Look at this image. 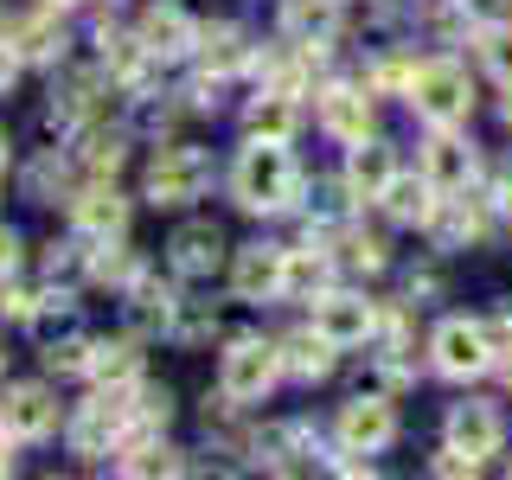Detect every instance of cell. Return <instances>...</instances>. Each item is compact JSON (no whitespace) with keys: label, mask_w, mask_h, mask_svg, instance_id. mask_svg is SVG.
<instances>
[{"label":"cell","mask_w":512,"mask_h":480,"mask_svg":"<svg viewBox=\"0 0 512 480\" xmlns=\"http://www.w3.org/2000/svg\"><path fill=\"white\" fill-rule=\"evenodd\" d=\"M231 199H237V212H250V218H282L308 199V173L288 154V141L244 135V148L231 160Z\"/></svg>","instance_id":"cell-1"},{"label":"cell","mask_w":512,"mask_h":480,"mask_svg":"<svg viewBox=\"0 0 512 480\" xmlns=\"http://www.w3.org/2000/svg\"><path fill=\"white\" fill-rule=\"evenodd\" d=\"M474 103H480L474 71L455 52L416 58V71H410V84H404V109L423 128H468L474 122Z\"/></svg>","instance_id":"cell-2"},{"label":"cell","mask_w":512,"mask_h":480,"mask_svg":"<svg viewBox=\"0 0 512 480\" xmlns=\"http://www.w3.org/2000/svg\"><path fill=\"white\" fill-rule=\"evenodd\" d=\"M493 365H500V340H493L487 314H442L429 327V372L436 378L468 391V384L493 378Z\"/></svg>","instance_id":"cell-3"},{"label":"cell","mask_w":512,"mask_h":480,"mask_svg":"<svg viewBox=\"0 0 512 480\" xmlns=\"http://www.w3.org/2000/svg\"><path fill=\"white\" fill-rule=\"evenodd\" d=\"M288 372H282V340H263V333H237L231 346L218 352V397L231 410H250L276 391Z\"/></svg>","instance_id":"cell-4"},{"label":"cell","mask_w":512,"mask_h":480,"mask_svg":"<svg viewBox=\"0 0 512 480\" xmlns=\"http://www.w3.org/2000/svg\"><path fill=\"white\" fill-rule=\"evenodd\" d=\"M308 327L314 333H327L340 352H359V346H372L378 340V327H384V301H372L365 288H340L333 282L320 301H308Z\"/></svg>","instance_id":"cell-5"},{"label":"cell","mask_w":512,"mask_h":480,"mask_svg":"<svg viewBox=\"0 0 512 480\" xmlns=\"http://www.w3.org/2000/svg\"><path fill=\"white\" fill-rule=\"evenodd\" d=\"M397 397L384 391H352L340 410H333V448H346V455H384V448L397 442Z\"/></svg>","instance_id":"cell-6"},{"label":"cell","mask_w":512,"mask_h":480,"mask_svg":"<svg viewBox=\"0 0 512 480\" xmlns=\"http://www.w3.org/2000/svg\"><path fill=\"white\" fill-rule=\"evenodd\" d=\"M372 84L365 77H333V84L314 90V122L327 141H340V148H352V141L378 135V103H372Z\"/></svg>","instance_id":"cell-7"},{"label":"cell","mask_w":512,"mask_h":480,"mask_svg":"<svg viewBox=\"0 0 512 480\" xmlns=\"http://www.w3.org/2000/svg\"><path fill=\"white\" fill-rule=\"evenodd\" d=\"M416 167L429 173V186L442 192V199H455V192H474L487 180V167H480V148L468 128H429L423 148H416Z\"/></svg>","instance_id":"cell-8"},{"label":"cell","mask_w":512,"mask_h":480,"mask_svg":"<svg viewBox=\"0 0 512 480\" xmlns=\"http://www.w3.org/2000/svg\"><path fill=\"white\" fill-rule=\"evenodd\" d=\"M205 186H212V154L192 148V141H167L148 160V205H160V212H180Z\"/></svg>","instance_id":"cell-9"},{"label":"cell","mask_w":512,"mask_h":480,"mask_svg":"<svg viewBox=\"0 0 512 480\" xmlns=\"http://www.w3.org/2000/svg\"><path fill=\"white\" fill-rule=\"evenodd\" d=\"M442 442L468 448L474 461L506 455V442H512L506 404H500V397H455V404H448V416H442Z\"/></svg>","instance_id":"cell-10"},{"label":"cell","mask_w":512,"mask_h":480,"mask_svg":"<svg viewBox=\"0 0 512 480\" xmlns=\"http://www.w3.org/2000/svg\"><path fill=\"white\" fill-rule=\"evenodd\" d=\"M167 263H173V276H186V282H212L218 269H231V244H224V231L212 218H192L167 237Z\"/></svg>","instance_id":"cell-11"},{"label":"cell","mask_w":512,"mask_h":480,"mask_svg":"<svg viewBox=\"0 0 512 480\" xmlns=\"http://www.w3.org/2000/svg\"><path fill=\"white\" fill-rule=\"evenodd\" d=\"M282 263L288 250L282 244H237L231 250V295L250 301V308H269V301H282Z\"/></svg>","instance_id":"cell-12"},{"label":"cell","mask_w":512,"mask_h":480,"mask_svg":"<svg viewBox=\"0 0 512 480\" xmlns=\"http://www.w3.org/2000/svg\"><path fill=\"white\" fill-rule=\"evenodd\" d=\"M378 212H384V224H397V231H429L436 224V212H442V192L429 186V173L423 167H397V180L378 192Z\"/></svg>","instance_id":"cell-13"},{"label":"cell","mask_w":512,"mask_h":480,"mask_svg":"<svg viewBox=\"0 0 512 480\" xmlns=\"http://www.w3.org/2000/svg\"><path fill=\"white\" fill-rule=\"evenodd\" d=\"M346 32V0H282V39L327 58Z\"/></svg>","instance_id":"cell-14"},{"label":"cell","mask_w":512,"mask_h":480,"mask_svg":"<svg viewBox=\"0 0 512 480\" xmlns=\"http://www.w3.org/2000/svg\"><path fill=\"white\" fill-rule=\"evenodd\" d=\"M250 448H256V461L276 468V474L327 468V461H320V436H314L308 423H269V429H256V436H250Z\"/></svg>","instance_id":"cell-15"},{"label":"cell","mask_w":512,"mask_h":480,"mask_svg":"<svg viewBox=\"0 0 512 480\" xmlns=\"http://www.w3.org/2000/svg\"><path fill=\"white\" fill-rule=\"evenodd\" d=\"M397 167H404V160H397L391 141H384V135H365V141H352V148H346L340 180L352 186V199H359V205H378V192L397 180Z\"/></svg>","instance_id":"cell-16"},{"label":"cell","mask_w":512,"mask_h":480,"mask_svg":"<svg viewBox=\"0 0 512 480\" xmlns=\"http://www.w3.org/2000/svg\"><path fill=\"white\" fill-rule=\"evenodd\" d=\"M0 429H7L13 442H45L58 429V397L45 391V384H7V397H0Z\"/></svg>","instance_id":"cell-17"},{"label":"cell","mask_w":512,"mask_h":480,"mask_svg":"<svg viewBox=\"0 0 512 480\" xmlns=\"http://www.w3.org/2000/svg\"><path fill=\"white\" fill-rule=\"evenodd\" d=\"M333 276H340V256L327 250V237H314V244L288 250V263H282V301L308 308V301H320L333 288Z\"/></svg>","instance_id":"cell-18"},{"label":"cell","mask_w":512,"mask_h":480,"mask_svg":"<svg viewBox=\"0 0 512 480\" xmlns=\"http://www.w3.org/2000/svg\"><path fill=\"white\" fill-rule=\"evenodd\" d=\"M141 45H148V58L154 64H180V58H199V20H186L180 7H148L141 13Z\"/></svg>","instance_id":"cell-19"},{"label":"cell","mask_w":512,"mask_h":480,"mask_svg":"<svg viewBox=\"0 0 512 480\" xmlns=\"http://www.w3.org/2000/svg\"><path fill=\"white\" fill-rule=\"evenodd\" d=\"M71 224L84 244H103V237H122L128 231V199L116 192V180H90L84 192L71 199Z\"/></svg>","instance_id":"cell-20"},{"label":"cell","mask_w":512,"mask_h":480,"mask_svg":"<svg viewBox=\"0 0 512 480\" xmlns=\"http://www.w3.org/2000/svg\"><path fill=\"white\" fill-rule=\"evenodd\" d=\"M256 52H263V45H250V32L237 26V20H212V26H199V64H205L212 77L256 71Z\"/></svg>","instance_id":"cell-21"},{"label":"cell","mask_w":512,"mask_h":480,"mask_svg":"<svg viewBox=\"0 0 512 480\" xmlns=\"http://www.w3.org/2000/svg\"><path fill=\"white\" fill-rule=\"evenodd\" d=\"M244 135H269V141H295L301 135V96L263 84L244 103Z\"/></svg>","instance_id":"cell-22"},{"label":"cell","mask_w":512,"mask_h":480,"mask_svg":"<svg viewBox=\"0 0 512 480\" xmlns=\"http://www.w3.org/2000/svg\"><path fill=\"white\" fill-rule=\"evenodd\" d=\"M122 308H128V327H135V333H173L180 301H173L167 282H154L148 269H135V282L122 288Z\"/></svg>","instance_id":"cell-23"},{"label":"cell","mask_w":512,"mask_h":480,"mask_svg":"<svg viewBox=\"0 0 512 480\" xmlns=\"http://www.w3.org/2000/svg\"><path fill=\"white\" fill-rule=\"evenodd\" d=\"M333 365H340V346H333L327 333L295 327V333L282 340V372L295 378V384H327V378H333Z\"/></svg>","instance_id":"cell-24"},{"label":"cell","mask_w":512,"mask_h":480,"mask_svg":"<svg viewBox=\"0 0 512 480\" xmlns=\"http://www.w3.org/2000/svg\"><path fill=\"white\" fill-rule=\"evenodd\" d=\"M7 39L20 45V58H32V64L64 58V20H58V7H39V13H26V20H13Z\"/></svg>","instance_id":"cell-25"},{"label":"cell","mask_w":512,"mask_h":480,"mask_svg":"<svg viewBox=\"0 0 512 480\" xmlns=\"http://www.w3.org/2000/svg\"><path fill=\"white\" fill-rule=\"evenodd\" d=\"M333 256H340V269H352V276H384V269H391V250H384V237H372L365 231V224H340V231H333Z\"/></svg>","instance_id":"cell-26"},{"label":"cell","mask_w":512,"mask_h":480,"mask_svg":"<svg viewBox=\"0 0 512 480\" xmlns=\"http://www.w3.org/2000/svg\"><path fill=\"white\" fill-rule=\"evenodd\" d=\"M77 141H84V148H77V160H84V180H116V167H122V148H128V135L122 128H77Z\"/></svg>","instance_id":"cell-27"},{"label":"cell","mask_w":512,"mask_h":480,"mask_svg":"<svg viewBox=\"0 0 512 480\" xmlns=\"http://www.w3.org/2000/svg\"><path fill=\"white\" fill-rule=\"evenodd\" d=\"M90 378L96 384H141V346L135 340H96L90 346Z\"/></svg>","instance_id":"cell-28"},{"label":"cell","mask_w":512,"mask_h":480,"mask_svg":"<svg viewBox=\"0 0 512 480\" xmlns=\"http://www.w3.org/2000/svg\"><path fill=\"white\" fill-rule=\"evenodd\" d=\"M45 282H52V276H26V269L13 263L7 276H0V314H7V320H32L45 301H52V295H45Z\"/></svg>","instance_id":"cell-29"},{"label":"cell","mask_w":512,"mask_h":480,"mask_svg":"<svg viewBox=\"0 0 512 480\" xmlns=\"http://www.w3.org/2000/svg\"><path fill=\"white\" fill-rule=\"evenodd\" d=\"M474 58H480V71H487L500 90H512V20L480 26L474 32Z\"/></svg>","instance_id":"cell-30"},{"label":"cell","mask_w":512,"mask_h":480,"mask_svg":"<svg viewBox=\"0 0 512 480\" xmlns=\"http://www.w3.org/2000/svg\"><path fill=\"white\" fill-rule=\"evenodd\" d=\"M135 256H128L122 250V237H103V244H96L90 250V282H109V288H128V282H135Z\"/></svg>","instance_id":"cell-31"},{"label":"cell","mask_w":512,"mask_h":480,"mask_svg":"<svg viewBox=\"0 0 512 480\" xmlns=\"http://www.w3.org/2000/svg\"><path fill=\"white\" fill-rule=\"evenodd\" d=\"M26 327H32V340H39V352H45V346H58V340H71V333H77V308L58 295V301H45Z\"/></svg>","instance_id":"cell-32"},{"label":"cell","mask_w":512,"mask_h":480,"mask_svg":"<svg viewBox=\"0 0 512 480\" xmlns=\"http://www.w3.org/2000/svg\"><path fill=\"white\" fill-rule=\"evenodd\" d=\"M45 365H52L58 378H77V372H90V340H84V333H71V340L45 346Z\"/></svg>","instance_id":"cell-33"},{"label":"cell","mask_w":512,"mask_h":480,"mask_svg":"<svg viewBox=\"0 0 512 480\" xmlns=\"http://www.w3.org/2000/svg\"><path fill=\"white\" fill-rule=\"evenodd\" d=\"M212 327H218V314H212V308H192V301H180V314H173V333H167V340H180V346H199Z\"/></svg>","instance_id":"cell-34"},{"label":"cell","mask_w":512,"mask_h":480,"mask_svg":"<svg viewBox=\"0 0 512 480\" xmlns=\"http://www.w3.org/2000/svg\"><path fill=\"white\" fill-rule=\"evenodd\" d=\"M480 468H487V461H474L468 448H455V442H442L436 455H429V474H448V480H474Z\"/></svg>","instance_id":"cell-35"},{"label":"cell","mask_w":512,"mask_h":480,"mask_svg":"<svg viewBox=\"0 0 512 480\" xmlns=\"http://www.w3.org/2000/svg\"><path fill=\"white\" fill-rule=\"evenodd\" d=\"M122 474H186V461L173 448H148V455H128Z\"/></svg>","instance_id":"cell-36"},{"label":"cell","mask_w":512,"mask_h":480,"mask_svg":"<svg viewBox=\"0 0 512 480\" xmlns=\"http://www.w3.org/2000/svg\"><path fill=\"white\" fill-rule=\"evenodd\" d=\"M20 64H26V58H20V45H13L7 32H0V96H7L13 84H20Z\"/></svg>","instance_id":"cell-37"},{"label":"cell","mask_w":512,"mask_h":480,"mask_svg":"<svg viewBox=\"0 0 512 480\" xmlns=\"http://www.w3.org/2000/svg\"><path fill=\"white\" fill-rule=\"evenodd\" d=\"M13 263H20V231H13V224L0 218V276H7Z\"/></svg>","instance_id":"cell-38"},{"label":"cell","mask_w":512,"mask_h":480,"mask_svg":"<svg viewBox=\"0 0 512 480\" xmlns=\"http://www.w3.org/2000/svg\"><path fill=\"white\" fill-rule=\"evenodd\" d=\"M0 474H13V436L0 429Z\"/></svg>","instance_id":"cell-39"},{"label":"cell","mask_w":512,"mask_h":480,"mask_svg":"<svg viewBox=\"0 0 512 480\" xmlns=\"http://www.w3.org/2000/svg\"><path fill=\"white\" fill-rule=\"evenodd\" d=\"M0 173H7V135H0Z\"/></svg>","instance_id":"cell-40"},{"label":"cell","mask_w":512,"mask_h":480,"mask_svg":"<svg viewBox=\"0 0 512 480\" xmlns=\"http://www.w3.org/2000/svg\"><path fill=\"white\" fill-rule=\"evenodd\" d=\"M506 474H512V455H506Z\"/></svg>","instance_id":"cell-41"},{"label":"cell","mask_w":512,"mask_h":480,"mask_svg":"<svg viewBox=\"0 0 512 480\" xmlns=\"http://www.w3.org/2000/svg\"><path fill=\"white\" fill-rule=\"evenodd\" d=\"M0 365H7V352H0Z\"/></svg>","instance_id":"cell-42"},{"label":"cell","mask_w":512,"mask_h":480,"mask_svg":"<svg viewBox=\"0 0 512 480\" xmlns=\"http://www.w3.org/2000/svg\"><path fill=\"white\" fill-rule=\"evenodd\" d=\"M0 32H7V26H0Z\"/></svg>","instance_id":"cell-43"}]
</instances>
